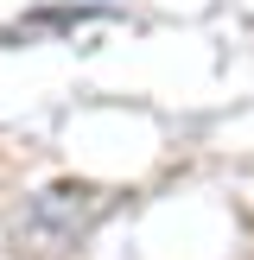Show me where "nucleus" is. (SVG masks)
Wrapping results in <instances>:
<instances>
[{"instance_id": "obj_1", "label": "nucleus", "mask_w": 254, "mask_h": 260, "mask_svg": "<svg viewBox=\"0 0 254 260\" xmlns=\"http://www.w3.org/2000/svg\"><path fill=\"white\" fill-rule=\"evenodd\" d=\"M108 210H114V190H102V184H76V178L45 184L13 222L7 260H64Z\"/></svg>"}]
</instances>
